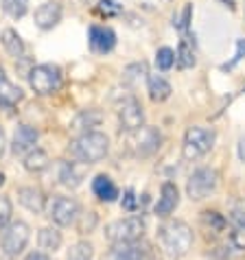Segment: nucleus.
Returning a JSON list of instances; mask_svg holds the SVG:
<instances>
[{
    "label": "nucleus",
    "instance_id": "1",
    "mask_svg": "<svg viewBox=\"0 0 245 260\" xmlns=\"http://www.w3.org/2000/svg\"><path fill=\"white\" fill-rule=\"evenodd\" d=\"M158 241L169 256H184L193 245V230L184 221H167L158 228Z\"/></svg>",
    "mask_w": 245,
    "mask_h": 260
},
{
    "label": "nucleus",
    "instance_id": "2",
    "mask_svg": "<svg viewBox=\"0 0 245 260\" xmlns=\"http://www.w3.org/2000/svg\"><path fill=\"white\" fill-rule=\"evenodd\" d=\"M70 151H73V155L79 162L95 164L107 155V151H110V138L101 132L81 134L77 140L70 142Z\"/></svg>",
    "mask_w": 245,
    "mask_h": 260
},
{
    "label": "nucleus",
    "instance_id": "3",
    "mask_svg": "<svg viewBox=\"0 0 245 260\" xmlns=\"http://www.w3.org/2000/svg\"><path fill=\"white\" fill-rule=\"evenodd\" d=\"M28 83L35 94L48 96L62 88V70L53 63H42L28 70Z\"/></svg>",
    "mask_w": 245,
    "mask_h": 260
},
{
    "label": "nucleus",
    "instance_id": "4",
    "mask_svg": "<svg viewBox=\"0 0 245 260\" xmlns=\"http://www.w3.org/2000/svg\"><path fill=\"white\" fill-rule=\"evenodd\" d=\"M145 234V219L142 216H127V219L112 221L105 228V238L112 243H136Z\"/></svg>",
    "mask_w": 245,
    "mask_h": 260
},
{
    "label": "nucleus",
    "instance_id": "5",
    "mask_svg": "<svg viewBox=\"0 0 245 260\" xmlns=\"http://www.w3.org/2000/svg\"><path fill=\"white\" fill-rule=\"evenodd\" d=\"M217 184H219L217 171L208 169V166H201V169H197L189 177V182H186V194H189V199H193V201H201L217 190Z\"/></svg>",
    "mask_w": 245,
    "mask_h": 260
},
{
    "label": "nucleus",
    "instance_id": "6",
    "mask_svg": "<svg viewBox=\"0 0 245 260\" xmlns=\"http://www.w3.org/2000/svg\"><path fill=\"white\" fill-rule=\"evenodd\" d=\"M215 144V132L206 127H189L184 136V157L186 160H197V157L206 155Z\"/></svg>",
    "mask_w": 245,
    "mask_h": 260
},
{
    "label": "nucleus",
    "instance_id": "7",
    "mask_svg": "<svg viewBox=\"0 0 245 260\" xmlns=\"http://www.w3.org/2000/svg\"><path fill=\"white\" fill-rule=\"evenodd\" d=\"M28 238H31V228L24 221H13L11 225L5 228L3 236H0V245L7 258H16L18 254H22Z\"/></svg>",
    "mask_w": 245,
    "mask_h": 260
},
{
    "label": "nucleus",
    "instance_id": "8",
    "mask_svg": "<svg viewBox=\"0 0 245 260\" xmlns=\"http://www.w3.org/2000/svg\"><path fill=\"white\" fill-rule=\"evenodd\" d=\"M160 142H162V136L156 127H142L138 132H134L132 138H129L134 153L140 157H149L151 153H156L160 149Z\"/></svg>",
    "mask_w": 245,
    "mask_h": 260
},
{
    "label": "nucleus",
    "instance_id": "9",
    "mask_svg": "<svg viewBox=\"0 0 245 260\" xmlns=\"http://www.w3.org/2000/svg\"><path fill=\"white\" fill-rule=\"evenodd\" d=\"M118 118H120V127L129 134H134V132H138V129L145 127V112H142V105L134 96H129L120 103Z\"/></svg>",
    "mask_w": 245,
    "mask_h": 260
},
{
    "label": "nucleus",
    "instance_id": "10",
    "mask_svg": "<svg viewBox=\"0 0 245 260\" xmlns=\"http://www.w3.org/2000/svg\"><path fill=\"white\" fill-rule=\"evenodd\" d=\"M48 216L53 219V223L66 228L70 223H75V219L79 216V204L70 197H55L48 206Z\"/></svg>",
    "mask_w": 245,
    "mask_h": 260
},
{
    "label": "nucleus",
    "instance_id": "11",
    "mask_svg": "<svg viewBox=\"0 0 245 260\" xmlns=\"http://www.w3.org/2000/svg\"><path fill=\"white\" fill-rule=\"evenodd\" d=\"M59 20H62V5L55 3V0H48V3L40 5L33 13V22L42 31H50L53 26L59 24Z\"/></svg>",
    "mask_w": 245,
    "mask_h": 260
},
{
    "label": "nucleus",
    "instance_id": "12",
    "mask_svg": "<svg viewBox=\"0 0 245 260\" xmlns=\"http://www.w3.org/2000/svg\"><path fill=\"white\" fill-rule=\"evenodd\" d=\"M90 48L95 50V53H101V55H105V53H110V50L116 46V33L112 31V28H107V26H90Z\"/></svg>",
    "mask_w": 245,
    "mask_h": 260
},
{
    "label": "nucleus",
    "instance_id": "13",
    "mask_svg": "<svg viewBox=\"0 0 245 260\" xmlns=\"http://www.w3.org/2000/svg\"><path fill=\"white\" fill-rule=\"evenodd\" d=\"M35 142H38V129H33L31 125H20L13 134L11 151L16 155H26L35 149Z\"/></svg>",
    "mask_w": 245,
    "mask_h": 260
},
{
    "label": "nucleus",
    "instance_id": "14",
    "mask_svg": "<svg viewBox=\"0 0 245 260\" xmlns=\"http://www.w3.org/2000/svg\"><path fill=\"white\" fill-rule=\"evenodd\" d=\"M177 204H179L177 186L173 184V182L162 184L160 199H158V204H156V214H158V216H169V214L177 208Z\"/></svg>",
    "mask_w": 245,
    "mask_h": 260
},
{
    "label": "nucleus",
    "instance_id": "15",
    "mask_svg": "<svg viewBox=\"0 0 245 260\" xmlns=\"http://www.w3.org/2000/svg\"><path fill=\"white\" fill-rule=\"evenodd\" d=\"M18 199H20V204H22L26 210H31L35 214H40L42 210H44V206H46L44 192H42L40 188H35V186H24V188H18Z\"/></svg>",
    "mask_w": 245,
    "mask_h": 260
},
{
    "label": "nucleus",
    "instance_id": "16",
    "mask_svg": "<svg viewBox=\"0 0 245 260\" xmlns=\"http://www.w3.org/2000/svg\"><path fill=\"white\" fill-rule=\"evenodd\" d=\"M85 175V164H77V162H64L59 166V182L68 188H77L79 184L83 182Z\"/></svg>",
    "mask_w": 245,
    "mask_h": 260
},
{
    "label": "nucleus",
    "instance_id": "17",
    "mask_svg": "<svg viewBox=\"0 0 245 260\" xmlns=\"http://www.w3.org/2000/svg\"><path fill=\"white\" fill-rule=\"evenodd\" d=\"M22 99H24V92L20 90L18 85H13L9 79L5 77V70L0 68V105L13 107V105H18Z\"/></svg>",
    "mask_w": 245,
    "mask_h": 260
},
{
    "label": "nucleus",
    "instance_id": "18",
    "mask_svg": "<svg viewBox=\"0 0 245 260\" xmlns=\"http://www.w3.org/2000/svg\"><path fill=\"white\" fill-rule=\"evenodd\" d=\"M105 260H142V249L138 243H114Z\"/></svg>",
    "mask_w": 245,
    "mask_h": 260
},
{
    "label": "nucleus",
    "instance_id": "19",
    "mask_svg": "<svg viewBox=\"0 0 245 260\" xmlns=\"http://www.w3.org/2000/svg\"><path fill=\"white\" fill-rule=\"evenodd\" d=\"M0 42H3L5 50L13 57V59H22V57H24L26 48H24V42L18 35V31H13V28H5V31L0 33Z\"/></svg>",
    "mask_w": 245,
    "mask_h": 260
},
{
    "label": "nucleus",
    "instance_id": "20",
    "mask_svg": "<svg viewBox=\"0 0 245 260\" xmlns=\"http://www.w3.org/2000/svg\"><path fill=\"white\" fill-rule=\"evenodd\" d=\"M92 192L97 194L101 201H114L118 197V188L107 175H97L92 182Z\"/></svg>",
    "mask_w": 245,
    "mask_h": 260
},
{
    "label": "nucleus",
    "instance_id": "21",
    "mask_svg": "<svg viewBox=\"0 0 245 260\" xmlns=\"http://www.w3.org/2000/svg\"><path fill=\"white\" fill-rule=\"evenodd\" d=\"M147 85H149V96H151V101H167L169 96H171V83L167 81L164 77H160V75H149L147 77Z\"/></svg>",
    "mask_w": 245,
    "mask_h": 260
},
{
    "label": "nucleus",
    "instance_id": "22",
    "mask_svg": "<svg viewBox=\"0 0 245 260\" xmlns=\"http://www.w3.org/2000/svg\"><path fill=\"white\" fill-rule=\"evenodd\" d=\"M38 245H40V249H44L46 254L48 251H57L62 247V234L57 232L55 228H44V230H40V234H38Z\"/></svg>",
    "mask_w": 245,
    "mask_h": 260
},
{
    "label": "nucleus",
    "instance_id": "23",
    "mask_svg": "<svg viewBox=\"0 0 245 260\" xmlns=\"http://www.w3.org/2000/svg\"><path fill=\"white\" fill-rule=\"evenodd\" d=\"M48 164H50V160H48L46 151H42V149H33L31 153H26V157H24V169L31 171V173L46 171Z\"/></svg>",
    "mask_w": 245,
    "mask_h": 260
},
{
    "label": "nucleus",
    "instance_id": "24",
    "mask_svg": "<svg viewBox=\"0 0 245 260\" xmlns=\"http://www.w3.org/2000/svg\"><path fill=\"white\" fill-rule=\"evenodd\" d=\"M101 112H97V110H88V112H81L79 116L75 118V122H73V129H77V132H83V134H88V132H92V127H97L99 122H101Z\"/></svg>",
    "mask_w": 245,
    "mask_h": 260
},
{
    "label": "nucleus",
    "instance_id": "25",
    "mask_svg": "<svg viewBox=\"0 0 245 260\" xmlns=\"http://www.w3.org/2000/svg\"><path fill=\"white\" fill-rule=\"evenodd\" d=\"M175 61H177V66L182 68V70L195 66V53H193V46L186 40L179 42V48H177V53H175Z\"/></svg>",
    "mask_w": 245,
    "mask_h": 260
},
{
    "label": "nucleus",
    "instance_id": "26",
    "mask_svg": "<svg viewBox=\"0 0 245 260\" xmlns=\"http://www.w3.org/2000/svg\"><path fill=\"white\" fill-rule=\"evenodd\" d=\"M0 5H3V11L13 20L24 18V13L28 11V0H0Z\"/></svg>",
    "mask_w": 245,
    "mask_h": 260
},
{
    "label": "nucleus",
    "instance_id": "27",
    "mask_svg": "<svg viewBox=\"0 0 245 260\" xmlns=\"http://www.w3.org/2000/svg\"><path fill=\"white\" fill-rule=\"evenodd\" d=\"M201 223H204L206 228H210V232H215V234H219V232L226 230V219L215 210H206L204 214H201Z\"/></svg>",
    "mask_w": 245,
    "mask_h": 260
},
{
    "label": "nucleus",
    "instance_id": "28",
    "mask_svg": "<svg viewBox=\"0 0 245 260\" xmlns=\"http://www.w3.org/2000/svg\"><path fill=\"white\" fill-rule=\"evenodd\" d=\"M92 256H95V249H92V245L85 243V241L75 243L68 251V260H92Z\"/></svg>",
    "mask_w": 245,
    "mask_h": 260
},
{
    "label": "nucleus",
    "instance_id": "29",
    "mask_svg": "<svg viewBox=\"0 0 245 260\" xmlns=\"http://www.w3.org/2000/svg\"><path fill=\"white\" fill-rule=\"evenodd\" d=\"M156 63H158V68L160 70H169L173 63H175V53H173L169 46H162L156 53Z\"/></svg>",
    "mask_w": 245,
    "mask_h": 260
},
{
    "label": "nucleus",
    "instance_id": "30",
    "mask_svg": "<svg viewBox=\"0 0 245 260\" xmlns=\"http://www.w3.org/2000/svg\"><path fill=\"white\" fill-rule=\"evenodd\" d=\"M97 11L101 13V16H105V18H114V16H120L122 7L116 3V0H99Z\"/></svg>",
    "mask_w": 245,
    "mask_h": 260
},
{
    "label": "nucleus",
    "instance_id": "31",
    "mask_svg": "<svg viewBox=\"0 0 245 260\" xmlns=\"http://www.w3.org/2000/svg\"><path fill=\"white\" fill-rule=\"evenodd\" d=\"M145 75H147V66L140 61V63H132V66H127L122 79H125V81H129V83H136L140 77H145Z\"/></svg>",
    "mask_w": 245,
    "mask_h": 260
},
{
    "label": "nucleus",
    "instance_id": "32",
    "mask_svg": "<svg viewBox=\"0 0 245 260\" xmlns=\"http://www.w3.org/2000/svg\"><path fill=\"white\" fill-rule=\"evenodd\" d=\"M191 13H193V5L186 3V5L182 7V13L173 18V24H175L179 31H186V28H189V22H191Z\"/></svg>",
    "mask_w": 245,
    "mask_h": 260
},
{
    "label": "nucleus",
    "instance_id": "33",
    "mask_svg": "<svg viewBox=\"0 0 245 260\" xmlns=\"http://www.w3.org/2000/svg\"><path fill=\"white\" fill-rule=\"evenodd\" d=\"M11 212H13V206H11V199L0 194V230H3L7 223L11 219Z\"/></svg>",
    "mask_w": 245,
    "mask_h": 260
},
{
    "label": "nucleus",
    "instance_id": "34",
    "mask_svg": "<svg viewBox=\"0 0 245 260\" xmlns=\"http://www.w3.org/2000/svg\"><path fill=\"white\" fill-rule=\"evenodd\" d=\"M230 241L236 249H245V223H239V228L230 234Z\"/></svg>",
    "mask_w": 245,
    "mask_h": 260
},
{
    "label": "nucleus",
    "instance_id": "35",
    "mask_svg": "<svg viewBox=\"0 0 245 260\" xmlns=\"http://www.w3.org/2000/svg\"><path fill=\"white\" fill-rule=\"evenodd\" d=\"M122 208L125 210H136V197H134V190L129 188V190H125V197H122Z\"/></svg>",
    "mask_w": 245,
    "mask_h": 260
},
{
    "label": "nucleus",
    "instance_id": "36",
    "mask_svg": "<svg viewBox=\"0 0 245 260\" xmlns=\"http://www.w3.org/2000/svg\"><path fill=\"white\" fill-rule=\"evenodd\" d=\"M243 57H245V40H239V42H236V55H234V59H232V63H228L226 68H232L236 61L243 59Z\"/></svg>",
    "mask_w": 245,
    "mask_h": 260
},
{
    "label": "nucleus",
    "instance_id": "37",
    "mask_svg": "<svg viewBox=\"0 0 245 260\" xmlns=\"http://www.w3.org/2000/svg\"><path fill=\"white\" fill-rule=\"evenodd\" d=\"M24 260H50L44 251H33V254H28Z\"/></svg>",
    "mask_w": 245,
    "mask_h": 260
},
{
    "label": "nucleus",
    "instance_id": "38",
    "mask_svg": "<svg viewBox=\"0 0 245 260\" xmlns=\"http://www.w3.org/2000/svg\"><path fill=\"white\" fill-rule=\"evenodd\" d=\"M239 160L245 162V138L239 140Z\"/></svg>",
    "mask_w": 245,
    "mask_h": 260
},
{
    "label": "nucleus",
    "instance_id": "39",
    "mask_svg": "<svg viewBox=\"0 0 245 260\" xmlns=\"http://www.w3.org/2000/svg\"><path fill=\"white\" fill-rule=\"evenodd\" d=\"M5 144H7V140H5V132H3V127H0V157L5 155Z\"/></svg>",
    "mask_w": 245,
    "mask_h": 260
},
{
    "label": "nucleus",
    "instance_id": "40",
    "mask_svg": "<svg viewBox=\"0 0 245 260\" xmlns=\"http://www.w3.org/2000/svg\"><path fill=\"white\" fill-rule=\"evenodd\" d=\"M5 184V175H3V173H0V186H3Z\"/></svg>",
    "mask_w": 245,
    "mask_h": 260
}]
</instances>
